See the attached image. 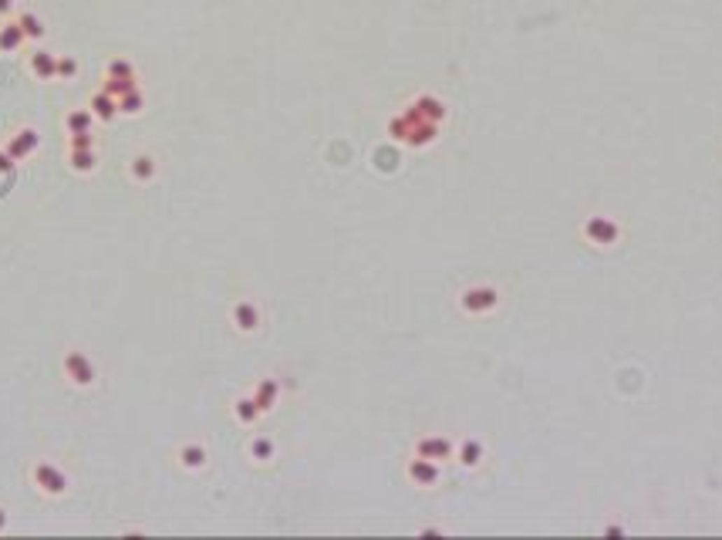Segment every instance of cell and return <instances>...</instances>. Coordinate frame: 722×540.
<instances>
[{
	"label": "cell",
	"mask_w": 722,
	"mask_h": 540,
	"mask_svg": "<svg viewBox=\"0 0 722 540\" xmlns=\"http://www.w3.org/2000/svg\"><path fill=\"white\" fill-rule=\"evenodd\" d=\"M88 108H92V115L101 118V122H112L115 115H118V98H112L108 92H101L98 88L95 95H92V101H88Z\"/></svg>",
	"instance_id": "9"
},
{
	"label": "cell",
	"mask_w": 722,
	"mask_h": 540,
	"mask_svg": "<svg viewBox=\"0 0 722 540\" xmlns=\"http://www.w3.org/2000/svg\"><path fill=\"white\" fill-rule=\"evenodd\" d=\"M14 169V159H10V152L7 149H0V176H7Z\"/></svg>",
	"instance_id": "28"
},
{
	"label": "cell",
	"mask_w": 722,
	"mask_h": 540,
	"mask_svg": "<svg viewBox=\"0 0 722 540\" xmlns=\"http://www.w3.org/2000/svg\"><path fill=\"white\" fill-rule=\"evenodd\" d=\"M38 145H41V138H38V132H34V129H17V132L7 138V145H3V149L10 152V159H14V162H20V159H27V155L34 152Z\"/></svg>",
	"instance_id": "4"
},
{
	"label": "cell",
	"mask_w": 722,
	"mask_h": 540,
	"mask_svg": "<svg viewBox=\"0 0 722 540\" xmlns=\"http://www.w3.org/2000/svg\"><path fill=\"white\" fill-rule=\"evenodd\" d=\"M17 24L20 31H24V38L27 41H41L48 31H44V20L38 17V14H31V10H24V14H17Z\"/></svg>",
	"instance_id": "14"
},
{
	"label": "cell",
	"mask_w": 722,
	"mask_h": 540,
	"mask_svg": "<svg viewBox=\"0 0 722 540\" xmlns=\"http://www.w3.org/2000/svg\"><path fill=\"white\" fill-rule=\"evenodd\" d=\"M68 159H71V169H75V173H92V169H95V152H92V149H71Z\"/></svg>",
	"instance_id": "19"
},
{
	"label": "cell",
	"mask_w": 722,
	"mask_h": 540,
	"mask_svg": "<svg viewBox=\"0 0 722 540\" xmlns=\"http://www.w3.org/2000/svg\"><path fill=\"white\" fill-rule=\"evenodd\" d=\"M388 132H392V138H399V142L422 145V142H432V138H436V125L425 122V118H418L416 112H405L402 118H395V122L388 125Z\"/></svg>",
	"instance_id": "1"
},
{
	"label": "cell",
	"mask_w": 722,
	"mask_h": 540,
	"mask_svg": "<svg viewBox=\"0 0 722 540\" xmlns=\"http://www.w3.org/2000/svg\"><path fill=\"white\" fill-rule=\"evenodd\" d=\"M92 122H95L92 108H71L64 115V129H68V135H81V132H92Z\"/></svg>",
	"instance_id": "12"
},
{
	"label": "cell",
	"mask_w": 722,
	"mask_h": 540,
	"mask_svg": "<svg viewBox=\"0 0 722 540\" xmlns=\"http://www.w3.org/2000/svg\"><path fill=\"white\" fill-rule=\"evenodd\" d=\"M418 456H425V460H449V456H453V443H449V439H422V443H418Z\"/></svg>",
	"instance_id": "13"
},
{
	"label": "cell",
	"mask_w": 722,
	"mask_h": 540,
	"mask_svg": "<svg viewBox=\"0 0 722 540\" xmlns=\"http://www.w3.org/2000/svg\"><path fill=\"white\" fill-rule=\"evenodd\" d=\"M479 456H483V446L473 443V439H469V443H462V449H459V460H462L466 466H476V463H479Z\"/></svg>",
	"instance_id": "25"
},
{
	"label": "cell",
	"mask_w": 722,
	"mask_h": 540,
	"mask_svg": "<svg viewBox=\"0 0 722 540\" xmlns=\"http://www.w3.org/2000/svg\"><path fill=\"white\" fill-rule=\"evenodd\" d=\"M233 325L240 331H253L257 325H260V311H257V304H250V301H240L236 308H233Z\"/></svg>",
	"instance_id": "10"
},
{
	"label": "cell",
	"mask_w": 722,
	"mask_h": 540,
	"mask_svg": "<svg viewBox=\"0 0 722 540\" xmlns=\"http://www.w3.org/2000/svg\"><path fill=\"white\" fill-rule=\"evenodd\" d=\"M105 75H108V78H139V71H135L132 61L112 58V61H108V68H105Z\"/></svg>",
	"instance_id": "20"
},
{
	"label": "cell",
	"mask_w": 722,
	"mask_h": 540,
	"mask_svg": "<svg viewBox=\"0 0 722 540\" xmlns=\"http://www.w3.org/2000/svg\"><path fill=\"white\" fill-rule=\"evenodd\" d=\"M260 415V405L253 402V399H243V402H236V419L240 422H253Z\"/></svg>",
	"instance_id": "24"
},
{
	"label": "cell",
	"mask_w": 722,
	"mask_h": 540,
	"mask_svg": "<svg viewBox=\"0 0 722 540\" xmlns=\"http://www.w3.org/2000/svg\"><path fill=\"white\" fill-rule=\"evenodd\" d=\"M253 402L260 405V412H267L270 405L277 402V382H260L257 395H253Z\"/></svg>",
	"instance_id": "21"
},
{
	"label": "cell",
	"mask_w": 722,
	"mask_h": 540,
	"mask_svg": "<svg viewBox=\"0 0 722 540\" xmlns=\"http://www.w3.org/2000/svg\"><path fill=\"white\" fill-rule=\"evenodd\" d=\"M3 527H7V510L0 506V530H3Z\"/></svg>",
	"instance_id": "30"
},
{
	"label": "cell",
	"mask_w": 722,
	"mask_h": 540,
	"mask_svg": "<svg viewBox=\"0 0 722 540\" xmlns=\"http://www.w3.org/2000/svg\"><path fill=\"white\" fill-rule=\"evenodd\" d=\"M27 71L38 78V81H55V75H57V55H51V51L38 48V51L27 58Z\"/></svg>",
	"instance_id": "5"
},
{
	"label": "cell",
	"mask_w": 722,
	"mask_h": 540,
	"mask_svg": "<svg viewBox=\"0 0 722 540\" xmlns=\"http://www.w3.org/2000/svg\"><path fill=\"white\" fill-rule=\"evenodd\" d=\"M462 308L469 314H483V311L496 308V290L493 287H469L462 290Z\"/></svg>",
	"instance_id": "6"
},
{
	"label": "cell",
	"mask_w": 722,
	"mask_h": 540,
	"mask_svg": "<svg viewBox=\"0 0 722 540\" xmlns=\"http://www.w3.org/2000/svg\"><path fill=\"white\" fill-rule=\"evenodd\" d=\"M588 233L597 240V243H611L618 230H614V223H608V220H594V223L588 227Z\"/></svg>",
	"instance_id": "22"
},
{
	"label": "cell",
	"mask_w": 722,
	"mask_h": 540,
	"mask_svg": "<svg viewBox=\"0 0 722 540\" xmlns=\"http://www.w3.org/2000/svg\"><path fill=\"white\" fill-rule=\"evenodd\" d=\"M132 88H139V78H108L105 75V85H101V92H108L112 98H122L125 92H132Z\"/></svg>",
	"instance_id": "16"
},
{
	"label": "cell",
	"mask_w": 722,
	"mask_h": 540,
	"mask_svg": "<svg viewBox=\"0 0 722 540\" xmlns=\"http://www.w3.org/2000/svg\"><path fill=\"white\" fill-rule=\"evenodd\" d=\"M142 105H146L142 88H132V92H125V95L118 98V115H139V112H142Z\"/></svg>",
	"instance_id": "15"
},
{
	"label": "cell",
	"mask_w": 722,
	"mask_h": 540,
	"mask_svg": "<svg viewBox=\"0 0 722 540\" xmlns=\"http://www.w3.org/2000/svg\"><path fill=\"white\" fill-rule=\"evenodd\" d=\"M24 44H27V38H24L20 24L17 20H7V24L0 27V55H17Z\"/></svg>",
	"instance_id": "7"
},
{
	"label": "cell",
	"mask_w": 722,
	"mask_h": 540,
	"mask_svg": "<svg viewBox=\"0 0 722 540\" xmlns=\"http://www.w3.org/2000/svg\"><path fill=\"white\" fill-rule=\"evenodd\" d=\"M179 463L186 466V469H199V466L206 463V449H203V446H183V449H179Z\"/></svg>",
	"instance_id": "18"
},
{
	"label": "cell",
	"mask_w": 722,
	"mask_h": 540,
	"mask_svg": "<svg viewBox=\"0 0 722 540\" xmlns=\"http://www.w3.org/2000/svg\"><path fill=\"white\" fill-rule=\"evenodd\" d=\"M71 149H92L95 145V138H92V132H81V135H71V142H68Z\"/></svg>",
	"instance_id": "27"
},
{
	"label": "cell",
	"mask_w": 722,
	"mask_h": 540,
	"mask_svg": "<svg viewBox=\"0 0 722 540\" xmlns=\"http://www.w3.org/2000/svg\"><path fill=\"white\" fill-rule=\"evenodd\" d=\"M250 453H253V460H270V456H274V443H270V439H257V443L250 446Z\"/></svg>",
	"instance_id": "26"
},
{
	"label": "cell",
	"mask_w": 722,
	"mask_h": 540,
	"mask_svg": "<svg viewBox=\"0 0 722 540\" xmlns=\"http://www.w3.org/2000/svg\"><path fill=\"white\" fill-rule=\"evenodd\" d=\"M409 112H416L418 118H425V122H432V125H436L439 118L446 115L442 101H439V98H432V95H425V98H418V101H412V108H409Z\"/></svg>",
	"instance_id": "11"
},
{
	"label": "cell",
	"mask_w": 722,
	"mask_h": 540,
	"mask_svg": "<svg viewBox=\"0 0 722 540\" xmlns=\"http://www.w3.org/2000/svg\"><path fill=\"white\" fill-rule=\"evenodd\" d=\"M64 375H68L75 385L88 388L92 382H95V365H92V358H88V355H81V351H68V355H64Z\"/></svg>",
	"instance_id": "3"
},
{
	"label": "cell",
	"mask_w": 722,
	"mask_h": 540,
	"mask_svg": "<svg viewBox=\"0 0 722 540\" xmlns=\"http://www.w3.org/2000/svg\"><path fill=\"white\" fill-rule=\"evenodd\" d=\"M129 169H132V176L139 179V183H149V179L155 176V159L153 155H135Z\"/></svg>",
	"instance_id": "17"
},
{
	"label": "cell",
	"mask_w": 722,
	"mask_h": 540,
	"mask_svg": "<svg viewBox=\"0 0 722 540\" xmlns=\"http://www.w3.org/2000/svg\"><path fill=\"white\" fill-rule=\"evenodd\" d=\"M409 476L418 483V486H432V483L439 480V466L436 460H425V456H418V460H412L409 463Z\"/></svg>",
	"instance_id": "8"
},
{
	"label": "cell",
	"mask_w": 722,
	"mask_h": 540,
	"mask_svg": "<svg viewBox=\"0 0 722 540\" xmlns=\"http://www.w3.org/2000/svg\"><path fill=\"white\" fill-rule=\"evenodd\" d=\"M31 480H34V486H38L41 493H48V497H61V493L68 490V480H64V473H61L55 463H38L31 469Z\"/></svg>",
	"instance_id": "2"
},
{
	"label": "cell",
	"mask_w": 722,
	"mask_h": 540,
	"mask_svg": "<svg viewBox=\"0 0 722 540\" xmlns=\"http://www.w3.org/2000/svg\"><path fill=\"white\" fill-rule=\"evenodd\" d=\"M75 75H78V61L71 58V55H61V58H57V75L55 78H61V81H71Z\"/></svg>",
	"instance_id": "23"
},
{
	"label": "cell",
	"mask_w": 722,
	"mask_h": 540,
	"mask_svg": "<svg viewBox=\"0 0 722 540\" xmlns=\"http://www.w3.org/2000/svg\"><path fill=\"white\" fill-rule=\"evenodd\" d=\"M10 10H14V0H0V17H10Z\"/></svg>",
	"instance_id": "29"
}]
</instances>
